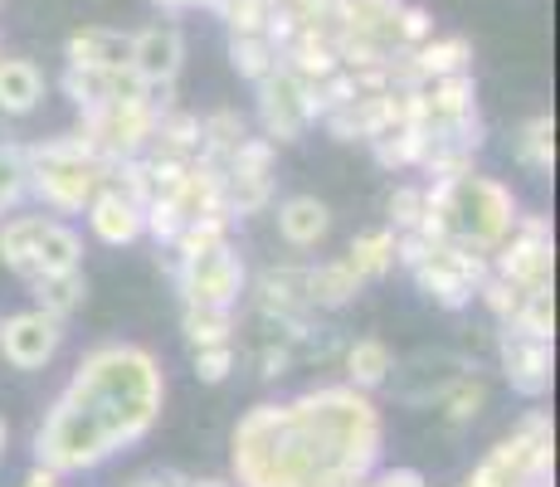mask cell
I'll use <instances>...</instances> for the list:
<instances>
[{
    "mask_svg": "<svg viewBox=\"0 0 560 487\" xmlns=\"http://www.w3.org/2000/svg\"><path fill=\"white\" fill-rule=\"evenodd\" d=\"M429 35H434V15L424 5H400V15H395V45L419 49Z\"/></svg>",
    "mask_w": 560,
    "mask_h": 487,
    "instance_id": "74e56055",
    "label": "cell"
},
{
    "mask_svg": "<svg viewBox=\"0 0 560 487\" xmlns=\"http://www.w3.org/2000/svg\"><path fill=\"white\" fill-rule=\"evenodd\" d=\"M551 468H556L551 415L532 409V415L463 478V487H551Z\"/></svg>",
    "mask_w": 560,
    "mask_h": 487,
    "instance_id": "8992f818",
    "label": "cell"
},
{
    "mask_svg": "<svg viewBox=\"0 0 560 487\" xmlns=\"http://www.w3.org/2000/svg\"><path fill=\"white\" fill-rule=\"evenodd\" d=\"M83 264V240L69 230V224L49 220L45 224V240L35 248V278L39 274H63V268H79Z\"/></svg>",
    "mask_w": 560,
    "mask_h": 487,
    "instance_id": "f1b7e54d",
    "label": "cell"
},
{
    "mask_svg": "<svg viewBox=\"0 0 560 487\" xmlns=\"http://www.w3.org/2000/svg\"><path fill=\"white\" fill-rule=\"evenodd\" d=\"M5 439H10V434H5V419H0V459H5Z\"/></svg>",
    "mask_w": 560,
    "mask_h": 487,
    "instance_id": "7dc6e473",
    "label": "cell"
},
{
    "mask_svg": "<svg viewBox=\"0 0 560 487\" xmlns=\"http://www.w3.org/2000/svg\"><path fill=\"white\" fill-rule=\"evenodd\" d=\"M498 356H502V375H508V385L516 390V395L541 399L546 390H551V375H556L551 341L526 337V332H516V327H502Z\"/></svg>",
    "mask_w": 560,
    "mask_h": 487,
    "instance_id": "4fadbf2b",
    "label": "cell"
},
{
    "mask_svg": "<svg viewBox=\"0 0 560 487\" xmlns=\"http://www.w3.org/2000/svg\"><path fill=\"white\" fill-rule=\"evenodd\" d=\"M25 195H30V161H25V147L0 142V220H5V214L15 210Z\"/></svg>",
    "mask_w": 560,
    "mask_h": 487,
    "instance_id": "d590c367",
    "label": "cell"
},
{
    "mask_svg": "<svg viewBox=\"0 0 560 487\" xmlns=\"http://www.w3.org/2000/svg\"><path fill=\"white\" fill-rule=\"evenodd\" d=\"M171 93H176V83H147L137 97H117V103L83 107L79 137L98 151L103 161L142 156L147 142H152V132H156V117L166 113V107H176Z\"/></svg>",
    "mask_w": 560,
    "mask_h": 487,
    "instance_id": "5b68a950",
    "label": "cell"
},
{
    "mask_svg": "<svg viewBox=\"0 0 560 487\" xmlns=\"http://www.w3.org/2000/svg\"><path fill=\"white\" fill-rule=\"evenodd\" d=\"M419 220H424V190H419V186H400L390 195V230L395 234L419 230Z\"/></svg>",
    "mask_w": 560,
    "mask_h": 487,
    "instance_id": "ab89813d",
    "label": "cell"
},
{
    "mask_svg": "<svg viewBox=\"0 0 560 487\" xmlns=\"http://www.w3.org/2000/svg\"><path fill=\"white\" fill-rule=\"evenodd\" d=\"M288 366H293V351H288V341L268 346V351H264V381H278V375H288Z\"/></svg>",
    "mask_w": 560,
    "mask_h": 487,
    "instance_id": "60d3db41",
    "label": "cell"
},
{
    "mask_svg": "<svg viewBox=\"0 0 560 487\" xmlns=\"http://www.w3.org/2000/svg\"><path fill=\"white\" fill-rule=\"evenodd\" d=\"M180 63H186V35L176 25H147L132 35V59L127 69L142 83H176Z\"/></svg>",
    "mask_w": 560,
    "mask_h": 487,
    "instance_id": "5bb4252c",
    "label": "cell"
},
{
    "mask_svg": "<svg viewBox=\"0 0 560 487\" xmlns=\"http://www.w3.org/2000/svg\"><path fill=\"white\" fill-rule=\"evenodd\" d=\"M152 156H180V161H196L200 156V117L196 113H180V107H166L156 117V132L147 142Z\"/></svg>",
    "mask_w": 560,
    "mask_h": 487,
    "instance_id": "cb8c5ba5",
    "label": "cell"
},
{
    "mask_svg": "<svg viewBox=\"0 0 560 487\" xmlns=\"http://www.w3.org/2000/svg\"><path fill=\"white\" fill-rule=\"evenodd\" d=\"M127 487H190V478H180V473H147V478H132Z\"/></svg>",
    "mask_w": 560,
    "mask_h": 487,
    "instance_id": "7bdbcfd3",
    "label": "cell"
},
{
    "mask_svg": "<svg viewBox=\"0 0 560 487\" xmlns=\"http://www.w3.org/2000/svg\"><path fill=\"white\" fill-rule=\"evenodd\" d=\"M390 375H395V356L385 341L361 337V341L347 346V381L357 390H375V385L390 381Z\"/></svg>",
    "mask_w": 560,
    "mask_h": 487,
    "instance_id": "4316f807",
    "label": "cell"
},
{
    "mask_svg": "<svg viewBox=\"0 0 560 487\" xmlns=\"http://www.w3.org/2000/svg\"><path fill=\"white\" fill-rule=\"evenodd\" d=\"M63 54H69V63H83V69H127V59H132V35L89 25V30H79V35H69Z\"/></svg>",
    "mask_w": 560,
    "mask_h": 487,
    "instance_id": "ac0fdd59",
    "label": "cell"
},
{
    "mask_svg": "<svg viewBox=\"0 0 560 487\" xmlns=\"http://www.w3.org/2000/svg\"><path fill=\"white\" fill-rule=\"evenodd\" d=\"M385 443L371 390L317 385L288 405H254L234 425L240 487H361Z\"/></svg>",
    "mask_w": 560,
    "mask_h": 487,
    "instance_id": "6da1fadb",
    "label": "cell"
},
{
    "mask_svg": "<svg viewBox=\"0 0 560 487\" xmlns=\"http://www.w3.org/2000/svg\"><path fill=\"white\" fill-rule=\"evenodd\" d=\"M45 214H15V220L0 224V264L15 278H35V248L45 240Z\"/></svg>",
    "mask_w": 560,
    "mask_h": 487,
    "instance_id": "44dd1931",
    "label": "cell"
},
{
    "mask_svg": "<svg viewBox=\"0 0 560 487\" xmlns=\"http://www.w3.org/2000/svg\"><path fill=\"white\" fill-rule=\"evenodd\" d=\"M516 224V200L502 181L463 171L424 186V220L419 230L434 244H458L472 254H492Z\"/></svg>",
    "mask_w": 560,
    "mask_h": 487,
    "instance_id": "3957f363",
    "label": "cell"
},
{
    "mask_svg": "<svg viewBox=\"0 0 560 487\" xmlns=\"http://www.w3.org/2000/svg\"><path fill=\"white\" fill-rule=\"evenodd\" d=\"M361 487H429V483L415 468H395V473H381V478H365Z\"/></svg>",
    "mask_w": 560,
    "mask_h": 487,
    "instance_id": "b9f144b4",
    "label": "cell"
},
{
    "mask_svg": "<svg viewBox=\"0 0 560 487\" xmlns=\"http://www.w3.org/2000/svg\"><path fill=\"white\" fill-rule=\"evenodd\" d=\"M30 292L39 298V308L49 312V317L69 322L73 312L89 302V278H83V268H63V274H39L30 278Z\"/></svg>",
    "mask_w": 560,
    "mask_h": 487,
    "instance_id": "603a6c76",
    "label": "cell"
},
{
    "mask_svg": "<svg viewBox=\"0 0 560 487\" xmlns=\"http://www.w3.org/2000/svg\"><path fill=\"white\" fill-rule=\"evenodd\" d=\"M347 268L361 278V283H371V278H385L395 268V230L361 234V240L347 248Z\"/></svg>",
    "mask_w": 560,
    "mask_h": 487,
    "instance_id": "4dcf8cb0",
    "label": "cell"
},
{
    "mask_svg": "<svg viewBox=\"0 0 560 487\" xmlns=\"http://www.w3.org/2000/svg\"><path fill=\"white\" fill-rule=\"evenodd\" d=\"M230 224H234L230 210H214V214H200V220H186V224H180V234H176V244H171V254L190 258V254H205V248L230 244Z\"/></svg>",
    "mask_w": 560,
    "mask_h": 487,
    "instance_id": "1f68e13d",
    "label": "cell"
},
{
    "mask_svg": "<svg viewBox=\"0 0 560 487\" xmlns=\"http://www.w3.org/2000/svg\"><path fill=\"white\" fill-rule=\"evenodd\" d=\"M415 283L429 302H439L444 312H463L472 298H478L482 278L492 274L488 254H472V248H458V244H434L415 268Z\"/></svg>",
    "mask_w": 560,
    "mask_h": 487,
    "instance_id": "52a82bcc",
    "label": "cell"
},
{
    "mask_svg": "<svg viewBox=\"0 0 560 487\" xmlns=\"http://www.w3.org/2000/svg\"><path fill=\"white\" fill-rule=\"evenodd\" d=\"M176 283L180 298L196 302V308H234L244 292V258L234 254V244L176 258Z\"/></svg>",
    "mask_w": 560,
    "mask_h": 487,
    "instance_id": "30bf717a",
    "label": "cell"
},
{
    "mask_svg": "<svg viewBox=\"0 0 560 487\" xmlns=\"http://www.w3.org/2000/svg\"><path fill=\"white\" fill-rule=\"evenodd\" d=\"M278 234L293 248H317L331 234V210L317 195H293L278 205Z\"/></svg>",
    "mask_w": 560,
    "mask_h": 487,
    "instance_id": "d6986e66",
    "label": "cell"
},
{
    "mask_svg": "<svg viewBox=\"0 0 560 487\" xmlns=\"http://www.w3.org/2000/svg\"><path fill=\"white\" fill-rule=\"evenodd\" d=\"M254 89H258V123H264L268 142H298L312 123H322L317 89L307 79H298L293 69H283V63L268 79H258Z\"/></svg>",
    "mask_w": 560,
    "mask_h": 487,
    "instance_id": "ba28073f",
    "label": "cell"
},
{
    "mask_svg": "<svg viewBox=\"0 0 560 487\" xmlns=\"http://www.w3.org/2000/svg\"><path fill=\"white\" fill-rule=\"evenodd\" d=\"M516 161H522L526 171H536V176H551L556 171V123H551V113H536V117H526L522 127H516Z\"/></svg>",
    "mask_w": 560,
    "mask_h": 487,
    "instance_id": "484cf974",
    "label": "cell"
},
{
    "mask_svg": "<svg viewBox=\"0 0 560 487\" xmlns=\"http://www.w3.org/2000/svg\"><path fill=\"white\" fill-rule=\"evenodd\" d=\"M371 151L385 171L419 166V156H424V132H419V127H395V132L371 137Z\"/></svg>",
    "mask_w": 560,
    "mask_h": 487,
    "instance_id": "836d02e7",
    "label": "cell"
},
{
    "mask_svg": "<svg viewBox=\"0 0 560 487\" xmlns=\"http://www.w3.org/2000/svg\"><path fill=\"white\" fill-rule=\"evenodd\" d=\"M273 156H278V142H268V137H244L240 151L220 166L224 210L230 214H258L268 200H273Z\"/></svg>",
    "mask_w": 560,
    "mask_h": 487,
    "instance_id": "8fae6325",
    "label": "cell"
},
{
    "mask_svg": "<svg viewBox=\"0 0 560 487\" xmlns=\"http://www.w3.org/2000/svg\"><path fill=\"white\" fill-rule=\"evenodd\" d=\"M303 288H307L312 312H337V308H351V302H357L361 278L347 268V258H337V264L303 268Z\"/></svg>",
    "mask_w": 560,
    "mask_h": 487,
    "instance_id": "ffe728a7",
    "label": "cell"
},
{
    "mask_svg": "<svg viewBox=\"0 0 560 487\" xmlns=\"http://www.w3.org/2000/svg\"><path fill=\"white\" fill-rule=\"evenodd\" d=\"M161 361L147 346L107 341L79 361L35 434V463L63 473H89L113 453L132 449L161 419Z\"/></svg>",
    "mask_w": 560,
    "mask_h": 487,
    "instance_id": "7a4b0ae2",
    "label": "cell"
},
{
    "mask_svg": "<svg viewBox=\"0 0 560 487\" xmlns=\"http://www.w3.org/2000/svg\"><path fill=\"white\" fill-rule=\"evenodd\" d=\"M166 200L180 210V220H200V214L224 210V176H220V166H214V161H205V156H196L186 166V176H180V186L171 190Z\"/></svg>",
    "mask_w": 560,
    "mask_h": 487,
    "instance_id": "e0dca14e",
    "label": "cell"
},
{
    "mask_svg": "<svg viewBox=\"0 0 560 487\" xmlns=\"http://www.w3.org/2000/svg\"><path fill=\"white\" fill-rule=\"evenodd\" d=\"M244 137H249V123H244L240 113H230V107H220V113L200 117V156L214 161V166H224V161L240 151Z\"/></svg>",
    "mask_w": 560,
    "mask_h": 487,
    "instance_id": "83f0119b",
    "label": "cell"
},
{
    "mask_svg": "<svg viewBox=\"0 0 560 487\" xmlns=\"http://www.w3.org/2000/svg\"><path fill=\"white\" fill-rule=\"evenodd\" d=\"M439 405H444V419H448V425L463 429V425H472V419L482 415V405H488V385H482L478 375L463 371L458 381L444 390V399H439Z\"/></svg>",
    "mask_w": 560,
    "mask_h": 487,
    "instance_id": "e575fe53",
    "label": "cell"
},
{
    "mask_svg": "<svg viewBox=\"0 0 560 487\" xmlns=\"http://www.w3.org/2000/svg\"><path fill=\"white\" fill-rule=\"evenodd\" d=\"M25 161H30V190L59 214L89 210V200L107 181V166H113V161H103L79 132L25 147Z\"/></svg>",
    "mask_w": 560,
    "mask_h": 487,
    "instance_id": "277c9868",
    "label": "cell"
},
{
    "mask_svg": "<svg viewBox=\"0 0 560 487\" xmlns=\"http://www.w3.org/2000/svg\"><path fill=\"white\" fill-rule=\"evenodd\" d=\"M63 346V322L49 317L45 308L15 312V317L0 322V356H5L15 371H45Z\"/></svg>",
    "mask_w": 560,
    "mask_h": 487,
    "instance_id": "7c38bea8",
    "label": "cell"
},
{
    "mask_svg": "<svg viewBox=\"0 0 560 487\" xmlns=\"http://www.w3.org/2000/svg\"><path fill=\"white\" fill-rule=\"evenodd\" d=\"M156 5H166V10H196V5H214V0H156Z\"/></svg>",
    "mask_w": 560,
    "mask_h": 487,
    "instance_id": "f6af8a7d",
    "label": "cell"
},
{
    "mask_svg": "<svg viewBox=\"0 0 560 487\" xmlns=\"http://www.w3.org/2000/svg\"><path fill=\"white\" fill-rule=\"evenodd\" d=\"M180 332H186L190 351H196V346L234 341V308H196V302H186V312H180Z\"/></svg>",
    "mask_w": 560,
    "mask_h": 487,
    "instance_id": "f546056e",
    "label": "cell"
},
{
    "mask_svg": "<svg viewBox=\"0 0 560 487\" xmlns=\"http://www.w3.org/2000/svg\"><path fill=\"white\" fill-rule=\"evenodd\" d=\"M264 5H273V10H278V5H293V0H264Z\"/></svg>",
    "mask_w": 560,
    "mask_h": 487,
    "instance_id": "c3c4849f",
    "label": "cell"
},
{
    "mask_svg": "<svg viewBox=\"0 0 560 487\" xmlns=\"http://www.w3.org/2000/svg\"><path fill=\"white\" fill-rule=\"evenodd\" d=\"M59 83H63V93H69L79 107L117 103V97H137L147 89L132 69H83V63H69Z\"/></svg>",
    "mask_w": 560,
    "mask_h": 487,
    "instance_id": "9a60e30c",
    "label": "cell"
},
{
    "mask_svg": "<svg viewBox=\"0 0 560 487\" xmlns=\"http://www.w3.org/2000/svg\"><path fill=\"white\" fill-rule=\"evenodd\" d=\"M89 224H93V234H98L103 244L122 248V244L142 240V205L127 200L122 190L103 186V190L89 200Z\"/></svg>",
    "mask_w": 560,
    "mask_h": 487,
    "instance_id": "2e32d148",
    "label": "cell"
},
{
    "mask_svg": "<svg viewBox=\"0 0 560 487\" xmlns=\"http://www.w3.org/2000/svg\"><path fill=\"white\" fill-rule=\"evenodd\" d=\"M419 79H444V73H463L472 63V45L463 35H429L419 49H409Z\"/></svg>",
    "mask_w": 560,
    "mask_h": 487,
    "instance_id": "d4e9b609",
    "label": "cell"
},
{
    "mask_svg": "<svg viewBox=\"0 0 560 487\" xmlns=\"http://www.w3.org/2000/svg\"><path fill=\"white\" fill-rule=\"evenodd\" d=\"M190 487H230V483H220V478H205V483H190Z\"/></svg>",
    "mask_w": 560,
    "mask_h": 487,
    "instance_id": "bcb514c9",
    "label": "cell"
},
{
    "mask_svg": "<svg viewBox=\"0 0 560 487\" xmlns=\"http://www.w3.org/2000/svg\"><path fill=\"white\" fill-rule=\"evenodd\" d=\"M214 10L224 15L230 35H264L268 10L273 5H264V0H214Z\"/></svg>",
    "mask_w": 560,
    "mask_h": 487,
    "instance_id": "8d00e7d4",
    "label": "cell"
},
{
    "mask_svg": "<svg viewBox=\"0 0 560 487\" xmlns=\"http://www.w3.org/2000/svg\"><path fill=\"white\" fill-rule=\"evenodd\" d=\"M492 274L508 278L512 288L536 292V288H551L556 274V240H551V224L541 214H516L512 234L492 248Z\"/></svg>",
    "mask_w": 560,
    "mask_h": 487,
    "instance_id": "9c48e42d",
    "label": "cell"
},
{
    "mask_svg": "<svg viewBox=\"0 0 560 487\" xmlns=\"http://www.w3.org/2000/svg\"><path fill=\"white\" fill-rule=\"evenodd\" d=\"M25 487H59V473L45 468V463H35V473L25 478Z\"/></svg>",
    "mask_w": 560,
    "mask_h": 487,
    "instance_id": "ee69618b",
    "label": "cell"
},
{
    "mask_svg": "<svg viewBox=\"0 0 560 487\" xmlns=\"http://www.w3.org/2000/svg\"><path fill=\"white\" fill-rule=\"evenodd\" d=\"M230 63H234L240 79L258 83V79H268L283 59H278V45L268 35H230Z\"/></svg>",
    "mask_w": 560,
    "mask_h": 487,
    "instance_id": "d6a6232c",
    "label": "cell"
},
{
    "mask_svg": "<svg viewBox=\"0 0 560 487\" xmlns=\"http://www.w3.org/2000/svg\"><path fill=\"white\" fill-rule=\"evenodd\" d=\"M45 97V73L30 59H0V113L25 117Z\"/></svg>",
    "mask_w": 560,
    "mask_h": 487,
    "instance_id": "7402d4cb",
    "label": "cell"
},
{
    "mask_svg": "<svg viewBox=\"0 0 560 487\" xmlns=\"http://www.w3.org/2000/svg\"><path fill=\"white\" fill-rule=\"evenodd\" d=\"M234 371V341H220V346H196V375L205 385H220L230 381Z\"/></svg>",
    "mask_w": 560,
    "mask_h": 487,
    "instance_id": "f35d334b",
    "label": "cell"
}]
</instances>
